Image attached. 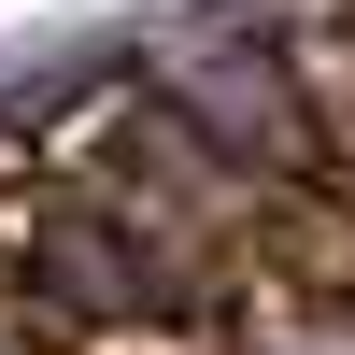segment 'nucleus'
<instances>
[{"label":"nucleus","mask_w":355,"mask_h":355,"mask_svg":"<svg viewBox=\"0 0 355 355\" xmlns=\"http://www.w3.org/2000/svg\"><path fill=\"white\" fill-rule=\"evenodd\" d=\"M43 355H227L214 313H171V299H128V313H71V327H28Z\"/></svg>","instance_id":"obj_2"},{"label":"nucleus","mask_w":355,"mask_h":355,"mask_svg":"<svg viewBox=\"0 0 355 355\" xmlns=\"http://www.w3.org/2000/svg\"><path fill=\"white\" fill-rule=\"evenodd\" d=\"M327 28H355V0H327Z\"/></svg>","instance_id":"obj_3"},{"label":"nucleus","mask_w":355,"mask_h":355,"mask_svg":"<svg viewBox=\"0 0 355 355\" xmlns=\"http://www.w3.org/2000/svg\"><path fill=\"white\" fill-rule=\"evenodd\" d=\"M270 57H284L299 128H313V185L355 199V28H299V43H270Z\"/></svg>","instance_id":"obj_1"}]
</instances>
